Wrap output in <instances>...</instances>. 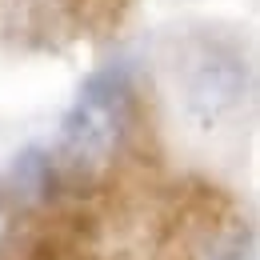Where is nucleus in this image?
Wrapping results in <instances>:
<instances>
[{
  "instance_id": "f257e3e1",
  "label": "nucleus",
  "mask_w": 260,
  "mask_h": 260,
  "mask_svg": "<svg viewBox=\"0 0 260 260\" xmlns=\"http://www.w3.org/2000/svg\"><path fill=\"white\" fill-rule=\"evenodd\" d=\"M120 136V112L104 92H88L64 124V156L80 168H96L112 156Z\"/></svg>"
}]
</instances>
